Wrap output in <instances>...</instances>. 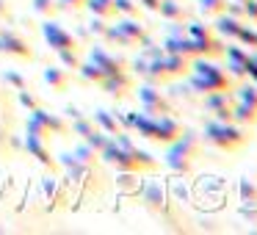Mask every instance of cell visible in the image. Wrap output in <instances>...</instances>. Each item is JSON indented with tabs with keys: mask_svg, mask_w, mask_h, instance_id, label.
Instances as JSON below:
<instances>
[{
	"mask_svg": "<svg viewBox=\"0 0 257 235\" xmlns=\"http://www.w3.org/2000/svg\"><path fill=\"white\" fill-rule=\"evenodd\" d=\"M199 139L202 144H210L221 152H235L249 141V136L238 122H216V119H210V122H205Z\"/></svg>",
	"mask_w": 257,
	"mask_h": 235,
	"instance_id": "1",
	"label": "cell"
},
{
	"mask_svg": "<svg viewBox=\"0 0 257 235\" xmlns=\"http://www.w3.org/2000/svg\"><path fill=\"white\" fill-rule=\"evenodd\" d=\"M0 53H6V56H14V58H25V61H34L36 53L31 50V45L17 36L14 31L9 28H0Z\"/></svg>",
	"mask_w": 257,
	"mask_h": 235,
	"instance_id": "2",
	"label": "cell"
},
{
	"mask_svg": "<svg viewBox=\"0 0 257 235\" xmlns=\"http://www.w3.org/2000/svg\"><path fill=\"white\" fill-rule=\"evenodd\" d=\"M42 36L47 39V45H50V50H67V47H78V42H75V36L69 34L67 28H61V25L56 23V20L47 17L45 23H42Z\"/></svg>",
	"mask_w": 257,
	"mask_h": 235,
	"instance_id": "3",
	"label": "cell"
},
{
	"mask_svg": "<svg viewBox=\"0 0 257 235\" xmlns=\"http://www.w3.org/2000/svg\"><path fill=\"white\" fill-rule=\"evenodd\" d=\"M166 152H172V155H183V158H191V161H194V158L202 152V139L194 133V130H180L177 139L166 144Z\"/></svg>",
	"mask_w": 257,
	"mask_h": 235,
	"instance_id": "4",
	"label": "cell"
},
{
	"mask_svg": "<svg viewBox=\"0 0 257 235\" xmlns=\"http://www.w3.org/2000/svg\"><path fill=\"white\" fill-rule=\"evenodd\" d=\"M139 102H141V111H147V113H174L172 102L166 100V94H161L155 86H141Z\"/></svg>",
	"mask_w": 257,
	"mask_h": 235,
	"instance_id": "5",
	"label": "cell"
},
{
	"mask_svg": "<svg viewBox=\"0 0 257 235\" xmlns=\"http://www.w3.org/2000/svg\"><path fill=\"white\" fill-rule=\"evenodd\" d=\"M180 122L177 119H172L169 113H155V125H152V136L150 141H158V144H169V141H174L180 136Z\"/></svg>",
	"mask_w": 257,
	"mask_h": 235,
	"instance_id": "6",
	"label": "cell"
},
{
	"mask_svg": "<svg viewBox=\"0 0 257 235\" xmlns=\"http://www.w3.org/2000/svg\"><path fill=\"white\" fill-rule=\"evenodd\" d=\"M100 89L105 91V94L116 97V100H122V97H127V91L133 89V78H130L127 72H113V75H105V78L100 80Z\"/></svg>",
	"mask_w": 257,
	"mask_h": 235,
	"instance_id": "7",
	"label": "cell"
},
{
	"mask_svg": "<svg viewBox=\"0 0 257 235\" xmlns=\"http://www.w3.org/2000/svg\"><path fill=\"white\" fill-rule=\"evenodd\" d=\"M89 61L97 64V67H100L105 75H113V72H122V69H127V64H124L122 58L111 56V53H108L102 45H94V47L89 50Z\"/></svg>",
	"mask_w": 257,
	"mask_h": 235,
	"instance_id": "8",
	"label": "cell"
},
{
	"mask_svg": "<svg viewBox=\"0 0 257 235\" xmlns=\"http://www.w3.org/2000/svg\"><path fill=\"white\" fill-rule=\"evenodd\" d=\"M166 199H169V191H166V183H147V185H141V202H144L147 207H150L152 213H158L163 205H166Z\"/></svg>",
	"mask_w": 257,
	"mask_h": 235,
	"instance_id": "9",
	"label": "cell"
},
{
	"mask_svg": "<svg viewBox=\"0 0 257 235\" xmlns=\"http://www.w3.org/2000/svg\"><path fill=\"white\" fill-rule=\"evenodd\" d=\"M23 147H25V150H28L34 158H36V161L42 163V166L50 169V172H56V169H58V163L53 161L50 150L45 147V139H39V136H31V133H28V139H25V144H23Z\"/></svg>",
	"mask_w": 257,
	"mask_h": 235,
	"instance_id": "10",
	"label": "cell"
},
{
	"mask_svg": "<svg viewBox=\"0 0 257 235\" xmlns=\"http://www.w3.org/2000/svg\"><path fill=\"white\" fill-rule=\"evenodd\" d=\"M28 113H31V116H36L42 125H45V130H47V133H53V136H64V133H69V125L64 122V119L58 116V113L45 111L42 105H36L34 111H28Z\"/></svg>",
	"mask_w": 257,
	"mask_h": 235,
	"instance_id": "11",
	"label": "cell"
},
{
	"mask_svg": "<svg viewBox=\"0 0 257 235\" xmlns=\"http://www.w3.org/2000/svg\"><path fill=\"white\" fill-rule=\"evenodd\" d=\"M246 20H235V17H229V14H216L213 17V34H218L221 39H235L238 36V31H240V25H243Z\"/></svg>",
	"mask_w": 257,
	"mask_h": 235,
	"instance_id": "12",
	"label": "cell"
},
{
	"mask_svg": "<svg viewBox=\"0 0 257 235\" xmlns=\"http://www.w3.org/2000/svg\"><path fill=\"white\" fill-rule=\"evenodd\" d=\"M61 158V166L69 172V177L75 180V183H80L83 177H91V163H83L80 158H75L72 152H64V155H58Z\"/></svg>",
	"mask_w": 257,
	"mask_h": 235,
	"instance_id": "13",
	"label": "cell"
},
{
	"mask_svg": "<svg viewBox=\"0 0 257 235\" xmlns=\"http://www.w3.org/2000/svg\"><path fill=\"white\" fill-rule=\"evenodd\" d=\"M188 56H180V53H163V69H166L169 78H180V75L188 72Z\"/></svg>",
	"mask_w": 257,
	"mask_h": 235,
	"instance_id": "14",
	"label": "cell"
},
{
	"mask_svg": "<svg viewBox=\"0 0 257 235\" xmlns=\"http://www.w3.org/2000/svg\"><path fill=\"white\" fill-rule=\"evenodd\" d=\"M232 102V91L229 89H213V91H207V94H202V108L205 111H218V108H224V105H229Z\"/></svg>",
	"mask_w": 257,
	"mask_h": 235,
	"instance_id": "15",
	"label": "cell"
},
{
	"mask_svg": "<svg viewBox=\"0 0 257 235\" xmlns=\"http://www.w3.org/2000/svg\"><path fill=\"white\" fill-rule=\"evenodd\" d=\"M42 78H45V83L50 86L53 91H67V86H69V69H64V67H47L45 72H42Z\"/></svg>",
	"mask_w": 257,
	"mask_h": 235,
	"instance_id": "16",
	"label": "cell"
},
{
	"mask_svg": "<svg viewBox=\"0 0 257 235\" xmlns=\"http://www.w3.org/2000/svg\"><path fill=\"white\" fill-rule=\"evenodd\" d=\"M158 14H161L166 23H185V9L177 0H161V3H158Z\"/></svg>",
	"mask_w": 257,
	"mask_h": 235,
	"instance_id": "17",
	"label": "cell"
},
{
	"mask_svg": "<svg viewBox=\"0 0 257 235\" xmlns=\"http://www.w3.org/2000/svg\"><path fill=\"white\" fill-rule=\"evenodd\" d=\"M91 122L100 125V130H105L108 136H116L119 130H122V128H119V122H116V116H113L111 111H105V108H97V111L91 113Z\"/></svg>",
	"mask_w": 257,
	"mask_h": 235,
	"instance_id": "18",
	"label": "cell"
},
{
	"mask_svg": "<svg viewBox=\"0 0 257 235\" xmlns=\"http://www.w3.org/2000/svg\"><path fill=\"white\" fill-rule=\"evenodd\" d=\"M163 50L166 53H180V56H194V50H191V36L183 34V36H166V42H163Z\"/></svg>",
	"mask_w": 257,
	"mask_h": 235,
	"instance_id": "19",
	"label": "cell"
},
{
	"mask_svg": "<svg viewBox=\"0 0 257 235\" xmlns=\"http://www.w3.org/2000/svg\"><path fill=\"white\" fill-rule=\"evenodd\" d=\"M116 185H119L122 194H139L141 185H144V183H141V172H119Z\"/></svg>",
	"mask_w": 257,
	"mask_h": 235,
	"instance_id": "20",
	"label": "cell"
},
{
	"mask_svg": "<svg viewBox=\"0 0 257 235\" xmlns=\"http://www.w3.org/2000/svg\"><path fill=\"white\" fill-rule=\"evenodd\" d=\"M100 39H105V42H108V45H122V47H133V45H136V42H133V39H130V36H127V34H124V31H122V28H119V25H116V23H111V25H105V31H102V36H100Z\"/></svg>",
	"mask_w": 257,
	"mask_h": 235,
	"instance_id": "21",
	"label": "cell"
},
{
	"mask_svg": "<svg viewBox=\"0 0 257 235\" xmlns=\"http://www.w3.org/2000/svg\"><path fill=\"white\" fill-rule=\"evenodd\" d=\"M232 108V122H238V125H257V108H251V105H246V102H235V105H229Z\"/></svg>",
	"mask_w": 257,
	"mask_h": 235,
	"instance_id": "22",
	"label": "cell"
},
{
	"mask_svg": "<svg viewBox=\"0 0 257 235\" xmlns=\"http://www.w3.org/2000/svg\"><path fill=\"white\" fill-rule=\"evenodd\" d=\"M116 25L130 36V39L136 42V45H139L141 36H147V25H144V23H139L136 17H122V20H116Z\"/></svg>",
	"mask_w": 257,
	"mask_h": 235,
	"instance_id": "23",
	"label": "cell"
},
{
	"mask_svg": "<svg viewBox=\"0 0 257 235\" xmlns=\"http://www.w3.org/2000/svg\"><path fill=\"white\" fill-rule=\"evenodd\" d=\"M238 199L246 202V205H257V183L249 177L238 180Z\"/></svg>",
	"mask_w": 257,
	"mask_h": 235,
	"instance_id": "24",
	"label": "cell"
},
{
	"mask_svg": "<svg viewBox=\"0 0 257 235\" xmlns=\"http://www.w3.org/2000/svg\"><path fill=\"white\" fill-rule=\"evenodd\" d=\"M75 72H78L80 78L86 80V83H100V80L105 78V72H102V69L97 67V64H91V61H80Z\"/></svg>",
	"mask_w": 257,
	"mask_h": 235,
	"instance_id": "25",
	"label": "cell"
},
{
	"mask_svg": "<svg viewBox=\"0 0 257 235\" xmlns=\"http://www.w3.org/2000/svg\"><path fill=\"white\" fill-rule=\"evenodd\" d=\"M166 166L172 169L174 174H191L194 172V161H191V158L172 155V152H166Z\"/></svg>",
	"mask_w": 257,
	"mask_h": 235,
	"instance_id": "26",
	"label": "cell"
},
{
	"mask_svg": "<svg viewBox=\"0 0 257 235\" xmlns=\"http://www.w3.org/2000/svg\"><path fill=\"white\" fill-rule=\"evenodd\" d=\"M83 6L89 9V12L94 14V17H102V20L116 17V14H113V3H111V0H86Z\"/></svg>",
	"mask_w": 257,
	"mask_h": 235,
	"instance_id": "27",
	"label": "cell"
},
{
	"mask_svg": "<svg viewBox=\"0 0 257 235\" xmlns=\"http://www.w3.org/2000/svg\"><path fill=\"white\" fill-rule=\"evenodd\" d=\"M232 94L238 97L240 102L257 108V83H243V86H232Z\"/></svg>",
	"mask_w": 257,
	"mask_h": 235,
	"instance_id": "28",
	"label": "cell"
},
{
	"mask_svg": "<svg viewBox=\"0 0 257 235\" xmlns=\"http://www.w3.org/2000/svg\"><path fill=\"white\" fill-rule=\"evenodd\" d=\"M58 61H61L64 69H78L80 56H78V47H67V50H58Z\"/></svg>",
	"mask_w": 257,
	"mask_h": 235,
	"instance_id": "29",
	"label": "cell"
},
{
	"mask_svg": "<svg viewBox=\"0 0 257 235\" xmlns=\"http://www.w3.org/2000/svg\"><path fill=\"white\" fill-rule=\"evenodd\" d=\"M235 42H240V45L257 50V31L249 28V23H243V25H240V31H238V36H235Z\"/></svg>",
	"mask_w": 257,
	"mask_h": 235,
	"instance_id": "30",
	"label": "cell"
},
{
	"mask_svg": "<svg viewBox=\"0 0 257 235\" xmlns=\"http://www.w3.org/2000/svg\"><path fill=\"white\" fill-rule=\"evenodd\" d=\"M199 3V12L205 14V17H216V14L224 12V6H227V0H196Z\"/></svg>",
	"mask_w": 257,
	"mask_h": 235,
	"instance_id": "31",
	"label": "cell"
},
{
	"mask_svg": "<svg viewBox=\"0 0 257 235\" xmlns=\"http://www.w3.org/2000/svg\"><path fill=\"white\" fill-rule=\"evenodd\" d=\"M111 3H113V14H122V17H136L139 14L136 0H111Z\"/></svg>",
	"mask_w": 257,
	"mask_h": 235,
	"instance_id": "32",
	"label": "cell"
},
{
	"mask_svg": "<svg viewBox=\"0 0 257 235\" xmlns=\"http://www.w3.org/2000/svg\"><path fill=\"white\" fill-rule=\"evenodd\" d=\"M108 139H111V136H108V133H105V130H97V128H94V130H91V133H89V136H86V139H83V141H86V144H89V147H91V150H97V152H100V150H102V147H105V144H108Z\"/></svg>",
	"mask_w": 257,
	"mask_h": 235,
	"instance_id": "33",
	"label": "cell"
},
{
	"mask_svg": "<svg viewBox=\"0 0 257 235\" xmlns=\"http://www.w3.org/2000/svg\"><path fill=\"white\" fill-rule=\"evenodd\" d=\"M224 56L232 64H243L246 58H249V50H243V47H238V45H227L224 47Z\"/></svg>",
	"mask_w": 257,
	"mask_h": 235,
	"instance_id": "34",
	"label": "cell"
},
{
	"mask_svg": "<svg viewBox=\"0 0 257 235\" xmlns=\"http://www.w3.org/2000/svg\"><path fill=\"white\" fill-rule=\"evenodd\" d=\"M72 155H75V158H80L83 163H91V166H94V161H97V150H91V147L86 144V141H83V144H78V147H75V150H72Z\"/></svg>",
	"mask_w": 257,
	"mask_h": 235,
	"instance_id": "35",
	"label": "cell"
},
{
	"mask_svg": "<svg viewBox=\"0 0 257 235\" xmlns=\"http://www.w3.org/2000/svg\"><path fill=\"white\" fill-rule=\"evenodd\" d=\"M185 34H188L191 39H196V36H207V34H213V28H210V25L196 23V20H188V23H185Z\"/></svg>",
	"mask_w": 257,
	"mask_h": 235,
	"instance_id": "36",
	"label": "cell"
},
{
	"mask_svg": "<svg viewBox=\"0 0 257 235\" xmlns=\"http://www.w3.org/2000/svg\"><path fill=\"white\" fill-rule=\"evenodd\" d=\"M42 185H45V194H47V199H50V202H61L64 199V191H61V194H58V180L56 177H45V183H42Z\"/></svg>",
	"mask_w": 257,
	"mask_h": 235,
	"instance_id": "37",
	"label": "cell"
},
{
	"mask_svg": "<svg viewBox=\"0 0 257 235\" xmlns=\"http://www.w3.org/2000/svg\"><path fill=\"white\" fill-rule=\"evenodd\" d=\"M34 12L42 14V17H53V14L58 12V6L53 0H34Z\"/></svg>",
	"mask_w": 257,
	"mask_h": 235,
	"instance_id": "38",
	"label": "cell"
},
{
	"mask_svg": "<svg viewBox=\"0 0 257 235\" xmlns=\"http://www.w3.org/2000/svg\"><path fill=\"white\" fill-rule=\"evenodd\" d=\"M166 191H169L172 196H177L180 202H188V188H185V185L180 183V180H172V183L166 185Z\"/></svg>",
	"mask_w": 257,
	"mask_h": 235,
	"instance_id": "39",
	"label": "cell"
},
{
	"mask_svg": "<svg viewBox=\"0 0 257 235\" xmlns=\"http://www.w3.org/2000/svg\"><path fill=\"white\" fill-rule=\"evenodd\" d=\"M17 100H20V105L28 108V111H34V108L39 105V100H36V97L31 94L28 89H17Z\"/></svg>",
	"mask_w": 257,
	"mask_h": 235,
	"instance_id": "40",
	"label": "cell"
},
{
	"mask_svg": "<svg viewBox=\"0 0 257 235\" xmlns=\"http://www.w3.org/2000/svg\"><path fill=\"white\" fill-rule=\"evenodd\" d=\"M3 80H6L9 86H14V89H25V78L20 72H14V69H6V72H3Z\"/></svg>",
	"mask_w": 257,
	"mask_h": 235,
	"instance_id": "41",
	"label": "cell"
},
{
	"mask_svg": "<svg viewBox=\"0 0 257 235\" xmlns=\"http://www.w3.org/2000/svg\"><path fill=\"white\" fill-rule=\"evenodd\" d=\"M105 25H108V20H102V17H94V14H91V23L86 25V31H89L91 36H102V31H105Z\"/></svg>",
	"mask_w": 257,
	"mask_h": 235,
	"instance_id": "42",
	"label": "cell"
},
{
	"mask_svg": "<svg viewBox=\"0 0 257 235\" xmlns=\"http://www.w3.org/2000/svg\"><path fill=\"white\" fill-rule=\"evenodd\" d=\"M163 53H166V50H163L161 45H152V42L147 47H141V56H144L147 61H152V58H163Z\"/></svg>",
	"mask_w": 257,
	"mask_h": 235,
	"instance_id": "43",
	"label": "cell"
},
{
	"mask_svg": "<svg viewBox=\"0 0 257 235\" xmlns=\"http://www.w3.org/2000/svg\"><path fill=\"white\" fill-rule=\"evenodd\" d=\"M243 20L257 23V0H243Z\"/></svg>",
	"mask_w": 257,
	"mask_h": 235,
	"instance_id": "44",
	"label": "cell"
},
{
	"mask_svg": "<svg viewBox=\"0 0 257 235\" xmlns=\"http://www.w3.org/2000/svg\"><path fill=\"white\" fill-rule=\"evenodd\" d=\"M224 14L235 20H243V3H235V0H227V6H224Z\"/></svg>",
	"mask_w": 257,
	"mask_h": 235,
	"instance_id": "45",
	"label": "cell"
},
{
	"mask_svg": "<svg viewBox=\"0 0 257 235\" xmlns=\"http://www.w3.org/2000/svg\"><path fill=\"white\" fill-rule=\"evenodd\" d=\"M28 133H31V136H39V139H45L47 130H45V125H42L36 116H28Z\"/></svg>",
	"mask_w": 257,
	"mask_h": 235,
	"instance_id": "46",
	"label": "cell"
},
{
	"mask_svg": "<svg viewBox=\"0 0 257 235\" xmlns=\"http://www.w3.org/2000/svg\"><path fill=\"white\" fill-rule=\"evenodd\" d=\"M240 216H243L249 224H254V227H257V205H246V202H243V205H240Z\"/></svg>",
	"mask_w": 257,
	"mask_h": 235,
	"instance_id": "47",
	"label": "cell"
},
{
	"mask_svg": "<svg viewBox=\"0 0 257 235\" xmlns=\"http://www.w3.org/2000/svg\"><path fill=\"white\" fill-rule=\"evenodd\" d=\"M213 119H216V122H232V108L224 105V108H218V111H213Z\"/></svg>",
	"mask_w": 257,
	"mask_h": 235,
	"instance_id": "48",
	"label": "cell"
},
{
	"mask_svg": "<svg viewBox=\"0 0 257 235\" xmlns=\"http://www.w3.org/2000/svg\"><path fill=\"white\" fill-rule=\"evenodd\" d=\"M243 69H246V78L257 83V64L251 61V58H246V61H243Z\"/></svg>",
	"mask_w": 257,
	"mask_h": 235,
	"instance_id": "49",
	"label": "cell"
},
{
	"mask_svg": "<svg viewBox=\"0 0 257 235\" xmlns=\"http://www.w3.org/2000/svg\"><path fill=\"white\" fill-rule=\"evenodd\" d=\"M83 3L86 0H58L56 6L58 9H83Z\"/></svg>",
	"mask_w": 257,
	"mask_h": 235,
	"instance_id": "50",
	"label": "cell"
},
{
	"mask_svg": "<svg viewBox=\"0 0 257 235\" xmlns=\"http://www.w3.org/2000/svg\"><path fill=\"white\" fill-rule=\"evenodd\" d=\"M147 64H150V61H147L144 56L136 58V61H133V72H136V75H147Z\"/></svg>",
	"mask_w": 257,
	"mask_h": 235,
	"instance_id": "51",
	"label": "cell"
},
{
	"mask_svg": "<svg viewBox=\"0 0 257 235\" xmlns=\"http://www.w3.org/2000/svg\"><path fill=\"white\" fill-rule=\"evenodd\" d=\"M64 113H67L69 119H80V116H83V113H80V108H75V105H67V108H64Z\"/></svg>",
	"mask_w": 257,
	"mask_h": 235,
	"instance_id": "52",
	"label": "cell"
},
{
	"mask_svg": "<svg viewBox=\"0 0 257 235\" xmlns=\"http://www.w3.org/2000/svg\"><path fill=\"white\" fill-rule=\"evenodd\" d=\"M0 20H12V12H9L6 0H0Z\"/></svg>",
	"mask_w": 257,
	"mask_h": 235,
	"instance_id": "53",
	"label": "cell"
},
{
	"mask_svg": "<svg viewBox=\"0 0 257 235\" xmlns=\"http://www.w3.org/2000/svg\"><path fill=\"white\" fill-rule=\"evenodd\" d=\"M139 3L144 9H150V12H158V3H161V0H139Z\"/></svg>",
	"mask_w": 257,
	"mask_h": 235,
	"instance_id": "54",
	"label": "cell"
},
{
	"mask_svg": "<svg viewBox=\"0 0 257 235\" xmlns=\"http://www.w3.org/2000/svg\"><path fill=\"white\" fill-rule=\"evenodd\" d=\"M202 229H216V221L213 218H202Z\"/></svg>",
	"mask_w": 257,
	"mask_h": 235,
	"instance_id": "55",
	"label": "cell"
},
{
	"mask_svg": "<svg viewBox=\"0 0 257 235\" xmlns=\"http://www.w3.org/2000/svg\"><path fill=\"white\" fill-rule=\"evenodd\" d=\"M6 141H9V133H6V130H0V147L6 144Z\"/></svg>",
	"mask_w": 257,
	"mask_h": 235,
	"instance_id": "56",
	"label": "cell"
},
{
	"mask_svg": "<svg viewBox=\"0 0 257 235\" xmlns=\"http://www.w3.org/2000/svg\"><path fill=\"white\" fill-rule=\"evenodd\" d=\"M249 58H251V61L257 64V50H251V53H249Z\"/></svg>",
	"mask_w": 257,
	"mask_h": 235,
	"instance_id": "57",
	"label": "cell"
},
{
	"mask_svg": "<svg viewBox=\"0 0 257 235\" xmlns=\"http://www.w3.org/2000/svg\"><path fill=\"white\" fill-rule=\"evenodd\" d=\"M235 3H243V0H235Z\"/></svg>",
	"mask_w": 257,
	"mask_h": 235,
	"instance_id": "58",
	"label": "cell"
}]
</instances>
